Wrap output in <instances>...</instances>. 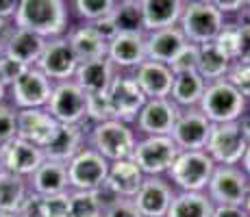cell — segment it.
Here are the masks:
<instances>
[{"label": "cell", "instance_id": "obj_17", "mask_svg": "<svg viewBox=\"0 0 250 217\" xmlns=\"http://www.w3.org/2000/svg\"><path fill=\"white\" fill-rule=\"evenodd\" d=\"M57 119L46 109H20L18 111V137L33 143L37 148H44L55 137Z\"/></svg>", "mask_w": 250, "mask_h": 217}, {"label": "cell", "instance_id": "obj_29", "mask_svg": "<svg viewBox=\"0 0 250 217\" xmlns=\"http://www.w3.org/2000/svg\"><path fill=\"white\" fill-rule=\"evenodd\" d=\"M68 41L74 50L76 59L81 61H91V59H103L107 57V46L109 43L91 28V24L87 26H79L68 35Z\"/></svg>", "mask_w": 250, "mask_h": 217}, {"label": "cell", "instance_id": "obj_53", "mask_svg": "<svg viewBox=\"0 0 250 217\" xmlns=\"http://www.w3.org/2000/svg\"><path fill=\"white\" fill-rule=\"evenodd\" d=\"M244 209H246V213L250 215V185H248V194H246V200H244Z\"/></svg>", "mask_w": 250, "mask_h": 217}, {"label": "cell", "instance_id": "obj_58", "mask_svg": "<svg viewBox=\"0 0 250 217\" xmlns=\"http://www.w3.org/2000/svg\"><path fill=\"white\" fill-rule=\"evenodd\" d=\"M0 172H2V167H0Z\"/></svg>", "mask_w": 250, "mask_h": 217}, {"label": "cell", "instance_id": "obj_41", "mask_svg": "<svg viewBox=\"0 0 250 217\" xmlns=\"http://www.w3.org/2000/svg\"><path fill=\"white\" fill-rule=\"evenodd\" d=\"M44 197V211L46 217H68L70 209V194H57V196H42Z\"/></svg>", "mask_w": 250, "mask_h": 217}, {"label": "cell", "instance_id": "obj_2", "mask_svg": "<svg viewBox=\"0 0 250 217\" xmlns=\"http://www.w3.org/2000/svg\"><path fill=\"white\" fill-rule=\"evenodd\" d=\"M198 109L207 115L211 124L237 122L246 111V98L229 83L227 79L211 80L205 87V94L198 102Z\"/></svg>", "mask_w": 250, "mask_h": 217}, {"label": "cell", "instance_id": "obj_33", "mask_svg": "<svg viewBox=\"0 0 250 217\" xmlns=\"http://www.w3.org/2000/svg\"><path fill=\"white\" fill-rule=\"evenodd\" d=\"M111 18L118 33H144V16L139 0H120L115 2Z\"/></svg>", "mask_w": 250, "mask_h": 217}, {"label": "cell", "instance_id": "obj_39", "mask_svg": "<svg viewBox=\"0 0 250 217\" xmlns=\"http://www.w3.org/2000/svg\"><path fill=\"white\" fill-rule=\"evenodd\" d=\"M213 43L230 61H235V57H237V24H224L222 31L215 35Z\"/></svg>", "mask_w": 250, "mask_h": 217}, {"label": "cell", "instance_id": "obj_45", "mask_svg": "<svg viewBox=\"0 0 250 217\" xmlns=\"http://www.w3.org/2000/svg\"><path fill=\"white\" fill-rule=\"evenodd\" d=\"M104 217H142V213L137 211V206L133 204V200H118L115 204H111L107 211H104Z\"/></svg>", "mask_w": 250, "mask_h": 217}, {"label": "cell", "instance_id": "obj_34", "mask_svg": "<svg viewBox=\"0 0 250 217\" xmlns=\"http://www.w3.org/2000/svg\"><path fill=\"white\" fill-rule=\"evenodd\" d=\"M68 217H104V209L96 191H72Z\"/></svg>", "mask_w": 250, "mask_h": 217}, {"label": "cell", "instance_id": "obj_15", "mask_svg": "<svg viewBox=\"0 0 250 217\" xmlns=\"http://www.w3.org/2000/svg\"><path fill=\"white\" fill-rule=\"evenodd\" d=\"M44 152L42 148L24 141L20 137H13L11 141L0 146V167L2 172L16 174V176H31L37 167L44 163Z\"/></svg>", "mask_w": 250, "mask_h": 217}, {"label": "cell", "instance_id": "obj_38", "mask_svg": "<svg viewBox=\"0 0 250 217\" xmlns=\"http://www.w3.org/2000/svg\"><path fill=\"white\" fill-rule=\"evenodd\" d=\"M227 80L244 98H250V63H239V61H233L230 63V70L227 74Z\"/></svg>", "mask_w": 250, "mask_h": 217}, {"label": "cell", "instance_id": "obj_10", "mask_svg": "<svg viewBox=\"0 0 250 217\" xmlns=\"http://www.w3.org/2000/svg\"><path fill=\"white\" fill-rule=\"evenodd\" d=\"M109 174V161L94 148H83L68 163V180L76 191H96L104 185Z\"/></svg>", "mask_w": 250, "mask_h": 217}, {"label": "cell", "instance_id": "obj_49", "mask_svg": "<svg viewBox=\"0 0 250 217\" xmlns=\"http://www.w3.org/2000/svg\"><path fill=\"white\" fill-rule=\"evenodd\" d=\"M18 7H20V0H0V18L9 20L11 16H16Z\"/></svg>", "mask_w": 250, "mask_h": 217}, {"label": "cell", "instance_id": "obj_27", "mask_svg": "<svg viewBox=\"0 0 250 217\" xmlns=\"http://www.w3.org/2000/svg\"><path fill=\"white\" fill-rule=\"evenodd\" d=\"M144 16V31L176 26L185 2L183 0H139Z\"/></svg>", "mask_w": 250, "mask_h": 217}, {"label": "cell", "instance_id": "obj_22", "mask_svg": "<svg viewBox=\"0 0 250 217\" xmlns=\"http://www.w3.org/2000/svg\"><path fill=\"white\" fill-rule=\"evenodd\" d=\"M135 80L146 98H167L172 91L174 72L170 70V65L146 59L142 65H137Z\"/></svg>", "mask_w": 250, "mask_h": 217}, {"label": "cell", "instance_id": "obj_7", "mask_svg": "<svg viewBox=\"0 0 250 217\" xmlns=\"http://www.w3.org/2000/svg\"><path fill=\"white\" fill-rule=\"evenodd\" d=\"M248 146L250 143L244 137L239 122H224L213 124L205 152L213 158L215 165H237L242 163Z\"/></svg>", "mask_w": 250, "mask_h": 217}, {"label": "cell", "instance_id": "obj_12", "mask_svg": "<svg viewBox=\"0 0 250 217\" xmlns=\"http://www.w3.org/2000/svg\"><path fill=\"white\" fill-rule=\"evenodd\" d=\"M40 72H44L48 79L55 80H70L74 79V72L79 67L74 50H72L68 37H55L52 41H46V48L42 52L40 61L35 63Z\"/></svg>", "mask_w": 250, "mask_h": 217}, {"label": "cell", "instance_id": "obj_26", "mask_svg": "<svg viewBox=\"0 0 250 217\" xmlns=\"http://www.w3.org/2000/svg\"><path fill=\"white\" fill-rule=\"evenodd\" d=\"M31 191L40 196H57V194H65L70 189V180H68V165L57 161H46L31 174Z\"/></svg>", "mask_w": 250, "mask_h": 217}, {"label": "cell", "instance_id": "obj_51", "mask_svg": "<svg viewBox=\"0 0 250 217\" xmlns=\"http://www.w3.org/2000/svg\"><path fill=\"white\" fill-rule=\"evenodd\" d=\"M13 26H9V22L4 20V18H0V41H4L7 39V35H9V31H11Z\"/></svg>", "mask_w": 250, "mask_h": 217}, {"label": "cell", "instance_id": "obj_48", "mask_svg": "<svg viewBox=\"0 0 250 217\" xmlns=\"http://www.w3.org/2000/svg\"><path fill=\"white\" fill-rule=\"evenodd\" d=\"M211 217H250L244 206H233V204H218L213 206V215Z\"/></svg>", "mask_w": 250, "mask_h": 217}, {"label": "cell", "instance_id": "obj_9", "mask_svg": "<svg viewBox=\"0 0 250 217\" xmlns=\"http://www.w3.org/2000/svg\"><path fill=\"white\" fill-rule=\"evenodd\" d=\"M248 185L250 180L244 170H239L235 165H215L209 185H207V196L211 197V202L215 206L218 204L244 206Z\"/></svg>", "mask_w": 250, "mask_h": 217}, {"label": "cell", "instance_id": "obj_43", "mask_svg": "<svg viewBox=\"0 0 250 217\" xmlns=\"http://www.w3.org/2000/svg\"><path fill=\"white\" fill-rule=\"evenodd\" d=\"M239 63H250V20L237 24V57Z\"/></svg>", "mask_w": 250, "mask_h": 217}, {"label": "cell", "instance_id": "obj_32", "mask_svg": "<svg viewBox=\"0 0 250 217\" xmlns=\"http://www.w3.org/2000/svg\"><path fill=\"white\" fill-rule=\"evenodd\" d=\"M28 194L31 191L22 176L0 172V213H20Z\"/></svg>", "mask_w": 250, "mask_h": 217}, {"label": "cell", "instance_id": "obj_40", "mask_svg": "<svg viewBox=\"0 0 250 217\" xmlns=\"http://www.w3.org/2000/svg\"><path fill=\"white\" fill-rule=\"evenodd\" d=\"M18 137V111L0 104V146Z\"/></svg>", "mask_w": 250, "mask_h": 217}, {"label": "cell", "instance_id": "obj_46", "mask_svg": "<svg viewBox=\"0 0 250 217\" xmlns=\"http://www.w3.org/2000/svg\"><path fill=\"white\" fill-rule=\"evenodd\" d=\"M91 28H94V31L98 33V35L103 37L107 43L111 41L115 35H118V26H115L111 13H109V16H104V18H100V20H94V22H91Z\"/></svg>", "mask_w": 250, "mask_h": 217}, {"label": "cell", "instance_id": "obj_52", "mask_svg": "<svg viewBox=\"0 0 250 217\" xmlns=\"http://www.w3.org/2000/svg\"><path fill=\"white\" fill-rule=\"evenodd\" d=\"M242 165H244L246 176H250V146H248V150H246V154H244V158H242Z\"/></svg>", "mask_w": 250, "mask_h": 217}, {"label": "cell", "instance_id": "obj_56", "mask_svg": "<svg viewBox=\"0 0 250 217\" xmlns=\"http://www.w3.org/2000/svg\"><path fill=\"white\" fill-rule=\"evenodd\" d=\"M0 217H20L18 213H0Z\"/></svg>", "mask_w": 250, "mask_h": 217}, {"label": "cell", "instance_id": "obj_37", "mask_svg": "<svg viewBox=\"0 0 250 217\" xmlns=\"http://www.w3.org/2000/svg\"><path fill=\"white\" fill-rule=\"evenodd\" d=\"M170 70L174 74H183V72H196L198 70V43H189L181 48V52L170 61Z\"/></svg>", "mask_w": 250, "mask_h": 217}, {"label": "cell", "instance_id": "obj_47", "mask_svg": "<svg viewBox=\"0 0 250 217\" xmlns=\"http://www.w3.org/2000/svg\"><path fill=\"white\" fill-rule=\"evenodd\" d=\"M207 2H211L222 13H237V11H242V9H246L248 0H207Z\"/></svg>", "mask_w": 250, "mask_h": 217}, {"label": "cell", "instance_id": "obj_18", "mask_svg": "<svg viewBox=\"0 0 250 217\" xmlns=\"http://www.w3.org/2000/svg\"><path fill=\"white\" fill-rule=\"evenodd\" d=\"M181 109L167 98H148L137 115V126L146 135H170Z\"/></svg>", "mask_w": 250, "mask_h": 217}, {"label": "cell", "instance_id": "obj_21", "mask_svg": "<svg viewBox=\"0 0 250 217\" xmlns=\"http://www.w3.org/2000/svg\"><path fill=\"white\" fill-rule=\"evenodd\" d=\"M83 128L81 124H59L55 137L50 139L48 146L42 148L44 158L48 161H57L68 165L72 158L83 150Z\"/></svg>", "mask_w": 250, "mask_h": 217}, {"label": "cell", "instance_id": "obj_57", "mask_svg": "<svg viewBox=\"0 0 250 217\" xmlns=\"http://www.w3.org/2000/svg\"><path fill=\"white\" fill-rule=\"evenodd\" d=\"M246 9H248V11H250V0H248V4H246Z\"/></svg>", "mask_w": 250, "mask_h": 217}, {"label": "cell", "instance_id": "obj_5", "mask_svg": "<svg viewBox=\"0 0 250 217\" xmlns=\"http://www.w3.org/2000/svg\"><path fill=\"white\" fill-rule=\"evenodd\" d=\"M181 148L176 146L170 135H148L146 139L135 143L131 158L144 172V176H159L170 170Z\"/></svg>", "mask_w": 250, "mask_h": 217}, {"label": "cell", "instance_id": "obj_44", "mask_svg": "<svg viewBox=\"0 0 250 217\" xmlns=\"http://www.w3.org/2000/svg\"><path fill=\"white\" fill-rule=\"evenodd\" d=\"M20 217H46V211H44V197L40 194H35V191H31L28 197L24 200L20 213Z\"/></svg>", "mask_w": 250, "mask_h": 217}, {"label": "cell", "instance_id": "obj_6", "mask_svg": "<svg viewBox=\"0 0 250 217\" xmlns=\"http://www.w3.org/2000/svg\"><path fill=\"white\" fill-rule=\"evenodd\" d=\"M135 135L133 130L120 119H107V122L94 124L91 128V146L107 161H122L131 158L135 150Z\"/></svg>", "mask_w": 250, "mask_h": 217}, {"label": "cell", "instance_id": "obj_35", "mask_svg": "<svg viewBox=\"0 0 250 217\" xmlns=\"http://www.w3.org/2000/svg\"><path fill=\"white\" fill-rule=\"evenodd\" d=\"M85 119H91L94 124L113 119L111 102H109L107 91H98V94H87V109H85Z\"/></svg>", "mask_w": 250, "mask_h": 217}, {"label": "cell", "instance_id": "obj_8", "mask_svg": "<svg viewBox=\"0 0 250 217\" xmlns=\"http://www.w3.org/2000/svg\"><path fill=\"white\" fill-rule=\"evenodd\" d=\"M87 109V94L76 85V80H61L52 85L46 111L57 119V124H83Z\"/></svg>", "mask_w": 250, "mask_h": 217}, {"label": "cell", "instance_id": "obj_4", "mask_svg": "<svg viewBox=\"0 0 250 217\" xmlns=\"http://www.w3.org/2000/svg\"><path fill=\"white\" fill-rule=\"evenodd\" d=\"M215 170L213 158L205 150H181L176 161L167 170L172 182L183 191H203Z\"/></svg>", "mask_w": 250, "mask_h": 217}, {"label": "cell", "instance_id": "obj_19", "mask_svg": "<svg viewBox=\"0 0 250 217\" xmlns=\"http://www.w3.org/2000/svg\"><path fill=\"white\" fill-rule=\"evenodd\" d=\"M44 48H46L44 37L35 35V33L26 31V28H18V26L11 28L7 39H4V55L9 59L18 61L22 65H28V67H33L40 61Z\"/></svg>", "mask_w": 250, "mask_h": 217}, {"label": "cell", "instance_id": "obj_50", "mask_svg": "<svg viewBox=\"0 0 250 217\" xmlns=\"http://www.w3.org/2000/svg\"><path fill=\"white\" fill-rule=\"evenodd\" d=\"M237 122H239V126H242L244 137H246V139H248V143H250V115H242V118H239Z\"/></svg>", "mask_w": 250, "mask_h": 217}, {"label": "cell", "instance_id": "obj_31", "mask_svg": "<svg viewBox=\"0 0 250 217\" xmlns=\"http://www.w3.org/2000/svg\"><path fill=\"white\" fill-rule=\"evenodd\" d=\"M213 206L211 197L203 191H183L174 196L166 217H211Z\"/></svg>", "mask_w": 250, "mask_h": 217}, {"label": "cell", "instance_id": "obj_11", "mask_svg": "<svg viewBox=\"0 0 250 217\" xmlns=\"http://www.w3.org/2000/svg\"><path fill=\"white\" fill-rule=\"evenodd\" d=\"M211 128H213V124L207 119L203 111L198 107H191L179 113L170 137L174 139V143L181 150H205Z\"/></svg>", "mask_w": 250, "mask_h": 217}, {"label": "cell", "instance_id": "obj_36", "mask_svg": "<svg viewBox=\"0 0 250 217\" xmlns=\"http://www.w3.org/2000/svg\"><path fill=\"white\" fill-rule=\"evenodd\" d=\"M115 2H118V0H74V7L81 18L94 22V20H100V18L109 16V13L113 11Z\"/></svg>", "mask_w": 250, "mask_h": 217}, {"label": "cell", "instance_id": "obj_24", "mask_svg": "<svg viewBox=\"0 0 250 217\" xmlns=\"http://www.w3.org/2000/svg\"><path fill=\"white\" fill-rule=\"evenodd\" d=\"M144 182V172L135 165L133 158H122V161L109 163V174L104 185L113 191L118 197L133 200Z\"/></svg>", "mask_w": 250, "mask_h": 217}, {"label": "cell", "instance_id": "obj_25", "mask_svg": "<svg viewBox=\"0 0 250 217\" xmlns=\"http://www.w3.org/2000/svg\"><path fill=\"white\" fill-rule=\"evenodd\" d=\"M185 43H187V39L179 26H167V28H159V31H150V35L146 37V59L170 65V61L179 55Z\"/></svg>", "mask_w": 250, "mask_h": 217}, {"label": "cell", "instance_id": "obj_28", "mask_svg": "<svg viewBox=\"0 0 250 217\" xmlns=\"http://www.w3.org/2000/svg\"><path fill=\"white\" fill-rule=\"evenodd\" d=\"M205 87L207 80L198 72H183V74H174V80H172V102L176 107H198L200 98L205 94Z\"/></svg>", "mask_w": 250, "mask_h": 217}, {"label": "cell", "instance_id": "obj_23", "mask_svg": "<svg viewBox=\"0 0 250 217\" xmlns=\"http://www.w3.org/2000/svg\"><path fill=\"white\" fill-rule=\"evenodd\" d=\"M113 63L109 57L103 59H91V61H81L74 72V80L85 94H98V91H109L115 72Z\"/></svg>", "mask_w": 250, "mask_h": 217}, {"label": "cell", "instance_id": "obj_30", "mask_svg": "<svg viewBox=\"0 0 250 217\" xmlns=\"http://www.w3.org/2000/svg\"><path fill=\"white\" fill-rule=\"evenodd\" d=\"M230 63H233V61H230L213 41L200 43L198 46V70L196 72L203 76L207 83L227 79V74L230 70Z\"/></svg>", "mask_w": 250, "mask_h": 217}, {"label": "cell", "instance_id": "obj_14", "mask_svg": "<svg viewBox=\"0 0 250 217\" xmlns=\"http://www.w3.org/2000/svg\"><path fill=\"white\" fill-rule=\"evenodd\" d=\"M11 94L18 109H44L50 100L52 83L44 72L33 65L11 85Z\"/></svg>", "mask_w": 250, "mask_h": 217}, {"label": "cell", "instance_id": "obj_42", "mask_svg": "<svg viewBox=\"0 0 250 217\" xmlns=\"http://www.w3.org/2000/svg\"><path fill=\"white\" fill-rule=\"evenodd\" d=\"M26 70H28V65H22V63H18V61L9 59V57H4V59L0 61V80H2L4 87L7 85L11 87Z\"/></svg>", "mask_w": 250, "mask_h": 217}, {"label": "cell", "instance_id": "obj_1", "mask_svg": "<svg viewBox=\"0 0 250 217\" xmlns=\"http://www.w3.org/2000/svg\"><path fill=\"white\" fill-rule=\"evenodd\" d=\"M13 18L18 28H26L44 39H55L68 26L65 0H20Z\"/></svg>", "mask_w": 250, "mask_h": 217}, {"label": "cell", "instance_id": "obj_16", "mask_svg": "<svg viewBox=\"0 0 250 217\" xmlns=\"http://www.w3.org/2000/svg\"><path fill=\"white\" fill-rule=\"evenodd\" d=\"M172 200L174 191L166 180H161L159 176H144L142 187L133 197V204L137 206L142 217H166Z\"/></svg>", "mask_w": 250, "mask_h": 217}, {"label": "cell", "instance_id": "obj_55", "mask_svg": "<svg viewBox=\"0 0 250 217\" xmlns=\"http://www.w3.org/2000/svg\"><path fill=\"white\" fill-rule=\"evenodd\" d=\"M4 57H7V55H4V41H0V61H2Z\"/></svg>", "mask_w": 250, "mask_h": 217}, {"label": "cell", "instance_id": "obj_13", "mask_svg": "<svg viewBox=\"0 0 250 217\" xmlns=\"http://www.w3.org/2000/svg\"><path fill=\"white\" fill-rule=\"evenodd\" d=\"M107 94L109 102H111L113 119H120L124 124L137 119L139 111L148 100L144 91L139 89L135 76H115Z\"/></svg>", "mask_w": 250, "mask_h": 217}, {"label": "cell", "instance_id": "obj_54", "mask_svg": "<svg viewBox=\"0 0 250 217\" xmlns=\"http://www.w3.org/2000/svg\"><path fill=\"white\" fill-rule=\"evenodd\" d=\"M4 91H7V87L2 85V80H0V104H2V98H4Z\"/></svg>", "mask_w": 250, "mask_h": 217}, {"label": "cell", "instance_id": "obj_20", "mask_svg": "<svg viewBox=\"0 0 250 217\" xmlns=\"http://www.w3.org/2000/svg\"><path fill=\"white\" fill-rule=\"evenodd\" d=\"M107 57L113 65L137 67L146 61V35L144 33H118L107 46Z\"/></svg>", "mask_w": 250, "mask_h": 217}, {"label": "cell", "instance_id": "obj_3", "mask_svg": "<svg viewBox=\"0 0 250 217\" xmlns=\"http://www.w3.org/2000/svg\"><path fill=\"white\" fill-rule=\"evenodd\" d=\"M224 13L207 0H191L183 7L179 28L189 43H209L224 26Z\"/></svg>", "mask_w": 250, "mask_h": 217}]
</instances>
